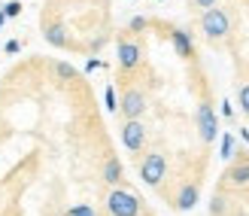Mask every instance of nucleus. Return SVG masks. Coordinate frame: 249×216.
Listing matches in <instances>:
<instances>
[{"label":"nucleus","mask_w":249,"mask_h":216,"mask_svg":"<svg viewBox=\"0 0 249 216\" xmlns=\"http://www.w3.org/2000/svg\"><path fill=\"white\" fill-rule=\"evenodd\" d=\"M201 34L207 43H222L225 37L231 34V16L225 6H213L201 12Z\"/></svg>","instance_id":"obj_1"},{"label":"nucleus","mask_w":249,"mask_h":216,"mask_svg":"<svg viewBox=\"0 0 249 216\" xmlns=\"http://www.w3.org/2000/svg\"><path fill=\"white\" fill-rule=\"evenodd\" d=\"M104 204H107L109 216H140V210H143V201L137 198L131 189H124V186L109 189V195H107Z\"/></svg>","instance_id":"obj_2"},{"label":"nucleus","mask_w":249,"mask_h":216,"mask_svg":"<svg viewBox=\"0 0 249 216\" xmlns=\"http://www.w3.org/2000/svg\"><path fill=\"white\" fill-rule=\"evenodd\" d=\"M167 177V156L164 152H146L143 161H140V180L146 186H161Z\"/></svg>","instance_id":"obj_3"},{"label":"nucleus","mask_w":249,"mask_h":216,"mask_svg":"<svg viewBox=\"0 0 249 216\" xmlns=\"http://www.w3.org/2000/svg\"><path fill=\"white\" fill-rule=\"evenodd\" d=\"M195 125H197V134H201L204 143H213L219 137V116L210 100H201L197 104V113H195Z\"/></svg>","instance_id":"obj_4"},{"label":"nucleus","mask_w":249,"mask_h":216,"mask_svg":"<svg viewBox=\"0 0 249 216\" xmlns=\"http://www.w3.org/2000/svg\"><path fill=\"white\" fill-rule=\"evenodd\" d=\"M146 95H143V88H124L122 92V100H119V110H122V116L124 119H143V113H146Z\"/></svg>","instance_id":"obj_5"},{"label":"nucleus","mask_w":249,"mask_h":216,"mask_svg":"<svg viewBox=\"0 0 249 216\" xmlns=\"http://www.w3.org/2000/svg\"><path fill=\"white\" fill-rule=\"evenodd\" d=\"M222 189H249V156L231 161L222 174Z\"/></svg>","instance_id":"obj_6"},{"label":"nucleus","mask_w":249,"mask_h":216,"mask_svg":"<svg viewBox=\"0 0 249 216\" xmlns=\"http://www.w3.org/2000/svg\"><path fill=\"white\" fill-rule=\"evenodd\" d=\"M143 64V49L140 43H134L131 37H119V67L124 73H131Z\"/></svg>","instance_id":"obj_7"},{"label":"nucleus","mask_w":249,"mask_h":216,"mask_svg":"<svg viewBox=\"0 0 249 216\" xmlns=\"http://www.w3.org/2000/svg\"><path fill=\"white\" fill-rule=\"evenodd\" d=\"M122 143L128 152H143L146 146V125L140 119H124L122 125Z\"/></svg>","instance_id":"obj_8"},{"label":"nucleus","mask_w":249,"mask_h":216,"mask_svg":"<svg viewBox=\"0 0 249 216\" xmlns=\"http://www.w3.org/2000/svg\"><path fill=\"white\" fill-rule=\"evenodd\" d=\"M43 37H46V43L55 46V49H67L70 46L67 31H64V24H61V21H43Z\"/></svg>","instance_id":"obj_9"},{"label":"nucleus","mask_w":249,"mask_h":216,"mask_svg":"<svg viewBox=\"0 0 249 216\" xmlns=\"http://www.w3.org/2000/svg\"><path fill=\"white\" fill-rule=\"evenodd\" d=\"M170 43H173V49H177L179 58H195V40H192L189 31H182V28L170 31Z\"/></svg>","instance_id":"obj_10"},{"label":"nucleus","mask_w":249,"mask_h":216,"mask_svg":"<svg viewBox=\"0 0 249 216\" xmlns=\"http://www.w3.org/2000/svg\"><path fill=\"white\" fill-rule=\"evenodd\" d=\"M197 198H201V186L197 183H182V189H179V195H177V201H173V204H177V210H192L195 204H197Z\"/></svg>","instance_id":"obj_11"},{"label":"nucleus","mask_w":249,"mask_h":216,"mask_svg":"<svg viewBox=\"0 0 249 216\" xmlns=\"http://www.w3.org/2000/svg\"><path fill=\"white\" fill-rule=\"evenodd\" d=\"M101 177L109 183V186H122V180H124V168H122V161H119V156H109L107 161H104V171H101Z\"/></svg>","instance_id":"obj_12"},{"label":"nucleus","mask_w":249,"mask_h":216,"mask_svg":"<svg viewBox=\"0 0 249 216\" xmlns=\"http://www.w3.org/2000/svg\"><path fill=\"white\" fill-rule=\"evenodd\" d=\"M225 213H228V198L213 195V201H210V216H225Z\"/></svg>","instance_id":"obj_13"},{"label":"nucleus","mask_w":249,"mask_h":216,"mask_svg":"<svg viewBox=\"0 0 249 216\" xmlns=\"http://www.w3.org/2000/svg\"><path fill=\"white\" fill-rule=\"evenodd\" d=\"M234 146H237V140H234V134H222V158H234L237 152H234Z\"/></svg>","instance_id":"obj_14"},{"label":"nucleus","mask_w":249,"mask_h":216,"mask_svg":"<svg viewBox=\"0 0 249 216\" xmlns=\"http://www.w3.org/2000/svg\"><path fill=\"white\" fill-rule=\"evenodd\" d=\"M64 216H97V210L89 207V204H73V207L64 210Z\"/></svg>","instance_id":"obj_15"},{"label":"nucleus","mask_w":249,"mask_h":216,"mask_svg":"<svg viewBox=\"0 0 249 216\" xmlns=\"http://www.w3.org/2000/svg\"><path fill=\"white\" fill-rule=\"evenodd\" d=\"M0 9H3V19H18V16H21V3H18V0L0 3Z\"/></svg>","instance_id":"obj_16"},{"label":"nucleus","mask_w":249,"mask_h":216,"mask_svg":"<svg viewBox=\"0 0 249 216\" xmlns=\"http://www.w3.org/2000/svg\"><path fill=\"white\" fill-rule=\"evenodd\" d=\"M237 104H240V110L249 116V82H243V85L237 88Z\"/></svg>","instance_id":"obj_17"},{"label":"nucleus","mask_w":249,"mask_h":216,"mask_svg":"<svg viewBox=\"0 0 249 216\" xmlns=\"http://www.w3.org/2000/svg\"><path fill=\"white\" fill-rule=\"evenodd\" d=\"M104 100H107V110H109V113H116V110H119V100H116V88H113V85H107Z\"/></svg>","instance_id":"obj_18"},{"label":"nucleus","mask_w":249,"mask_h":216,"mask_svg":"<svg viewBox=\"0 0 249 216\" xmlns=\"http://www.w3.org/2000/svg\"><path fill=\"white\" fill-rule=\"evenodd\" d=\"M128 28H131L134 34H143V31L149 28V19H146V16H134V19H131V24H128Z\"/></svg>","instance_id":"obj_19"},{"label":"nucleus","mask_w":249,"mask_h":216,"mask_svg":"<svg viewBox=\"0 0 249 216\" xmlns=\"http://www.w3.org/2000/svg\"><path fill=\"white\" fill-rule=\"evenodd\" d=\"M189 6H192V9H197V12H207V9L219 6V0H189Z\"/></svg>","instance_id":"obj_20"},{"label":"nucleus","mask_w":249,"mask_h":216,"mask_svg":"<svg viewBox=\"0 0 249 216\" xmlns=\"http://www.w3.org/2000/svg\"><path fill=\"white\" fill-rule=\"evenodd\" d=\"M55 70H58V76H64V79H73V76H76V70H73L70 64H58Z\"/></svg>","instance_id":"obj_21"},{"label":"nucleus","mask_w":249,"mask_h":216,"mask_svg":"<svg viewBox=\"0 0 249 216\" xmlns=\"http://www.w3.org/2000/svg\"><path fill=\"white\" fill-rule=\"evenodd\" d=\"M18 49H21V43H18V40H9V43L3 46V52H6V55H16Z\"/></svg>","instance_id":"obj_22"},{"label":"nucleus","mask_w":249,"mask_h":216,"mask_svg":"<svg viewBox=\"0 0 249 216\" xmlns=\"http://www.w3.org/2000/svg\"><path fill=\"white\" fill-rule=\"evenodd\" d=\"M3 21H6V19H3V9H0V31H3Z\"/></svg>","instance_id":"obj_23"}]
</instances>
